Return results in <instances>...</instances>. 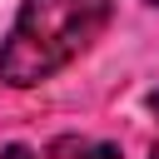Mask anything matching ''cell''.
I'll return each mask as SVG.
<instances>
[{"instance_id":"obj_1","label":"cell","mask_w":159,"mask_h":159,"mask_svg":"<svg viewBox=\"0 0 159 159\" xmlns=\"http://www.w3.org/2000/svg\"><path fill=\"white\" fill-rule=\"evenodd\" d=\"M104 20L109 0H25L10 25V40L0 45V80L30 89L60 75L80 50H89Z\"/></svg>"},{"instance_id":"obj_2","label":"cell","mask_w":159,"mask_h":159,"mask_svg":"<svg viewBox=\"0 0 159 159\" xmlns=\"http://www.w3.org/2000/svg\"><path fill=\"white\" fill-rule=\"evenodd\" d=\"M80 159H119V144H80Z\"/></svg>"},{"instance_id":"obj_3","label":"cell","mask_w":159,"mask_h":159,"mask_svg":"<svg viewBox=\"0 0 159 159\" xmlns=\"http://www.w3.org/2000/svg\"><path fill=\"white\" fill-rule=\"evenodd\" d=\"M0 159H35V149H30V144H5Z\"/></svg>"},{"instance_id":"obj_4","label":"cell","mask_w":159,"mask_h":159,"mask_svg":"<svg viewBox=\"0 0 159 159\" xmlns=\"http://www.w3.org/2000/svg\"><path fill=\"white\" fill-rule=\"evenodd\" d=\"M149 109H154V114H159V89H154V94H149Z\"/></svg>"},{"instance_id":"obj_5","label":"cell","mask_w":159,"mask_h":159,"mask_svg":"<svg viewBox=\"0 0 159 159\" xmlns=\"http://www.w3.org/2000/svg\"><path fill=\"white\" fill-rule=\"evenodd\" d=\"M149 159H159V144H154V149H149Z\"/></svg>"},{"instance_id":"obj_6","label":"cell","mask_w":159,"mask_h":159,"mask_svg":"<svg viewBox=\"0 0 159 159\" xmlns=\"http://www.w3.org/2000/svg\"><path fill=\"white\" fill-rule=\"evenodd\" d=\"M149 5H159V0H149Z\"/></svg>"}]
</instances>
